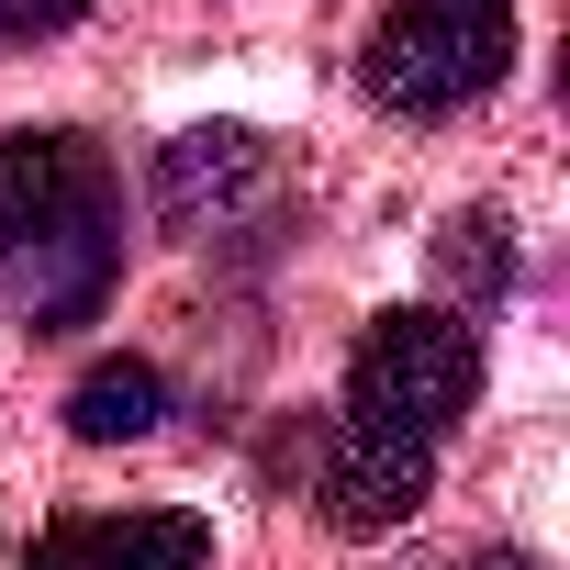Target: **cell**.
Masks as SVG:
<instances>
[{"mask_svg": "<svg viewBox=\"0 0 570 570\" xmlns=\"http://www.w3.org/2000/svg\"><path fill=\"white\" fill-rule=\"evenodd\" d=\"M90 0H0V46H35V35H68Z\"/></svg>", "mask_w": 570, "mask_h": 570, "instance_id": "obj_8", "label": "cell"}, {"mask_svg": "<svg viewBox=\"0 0 570 570\" xmlns=\"http://www.w3.org/2000/svg\"><path fill=\"white\" fill-rule=\"evenodd\" d=\"M168 425V381L146 370V358H101L79 392H68V436L79 448H135V436H157Z\"/></svg>", "mask_w": 570, "mask_h": 570, "instance_id": "obj_6", "label": "cell"}, {"mask_svg": "<svg viewBox=\"0 0 570 570\" xmlns=\"http://www.w3.org/2000/svg\"><path fill=\"white\" fill-rule=\"evenodd\" d=\"M470 403H481V325L470 314H436V303L370 314V336L347 358L336 436H325V525L381 537V525L425 514L436 448L459 436Z\"/></svg>", "mask_w": 570, "mask_h": 570, "instance_id": "obj_1", "label": "cell"}, {"mask_svg": "<svg viewBox=\"0 0 570 570\" xmlns=\"http://www.w3.org/2000/svg\"><path fill=\"white\" fill-rule=\"evenodd\" d=\"M448 279H459V292H503V279H514L503 213H459V224H448Z\"/></svg>", "mask_w": 570, "mask_h": 570, "instance_id": "obj_7", "label": "cell"}, {"mask_svg": "<svg viewBox=\"0 0 570 570\" xmlns=\"http://www.w3.org/2000/svg\"><path fill=\"white\" fill-rule=\"evenodd\" d=\"M124 279V190L79 135H0V325L79 336Z\"/></svg>", "mask_w": 570, "mask_h": 570, "instance_id": "obj_2", "label": "cell"}, {"mask_svg": "<svg viewBox=\"0 0 570 570\" xmlns=\"http://www.w3.org/2000/svg\"><path fill=\"white\" fill-rule=\"evenodd\" d=\"M202 559H213V525L202 514L124 503V514H57L23 570H202Z\"/></svg>", "mask_w": 570, "mask_h": 570, "instance_id": "obj_5", "label": "cell"}, {"mask_svg": "<svg viewBox=\"0 0 570 570\" xmlns=\"http://www.w3.org/2000/svg\"><path fill=\"white\" fill-rule=\"evenodd\" d=\"M268 190H279V157H268V135H246V124H190V135H168V157H157V213H168L179 235H235L246 213H268Z\"/></svg>", "mask_w": 570, "mask_h": 570, "instance_id": "obj_4", "label": "cell"}, {"mask_svg": "<svg viewBox=\"0 0 570 570\" xmlns=\"http://www.w3.org/2000/svg\"><path fill=\"white\" fill-rule=\"evenodd\" d=\"M514 68V0H392L370 23V101L403 124H448L470 101H492V79Z\"/></svg>", "mask_w": 570, "mask_h": 570, "instance_id": "obj_3", "label": "cell"}, {"mask_svg": "<svg viewBox=\"0 0 570 570\" xmlns=\"http://www.w3.org/2000/svg\"><path fill=\"white\" fill-rule=\"evenodd\" d=\"M470 570H537V559H525V548H481Z\"/></svg>", "mask_w": 570, "mask_h": 570, "instance_id": "obj_9", "label": "cell"}]
</instances>
